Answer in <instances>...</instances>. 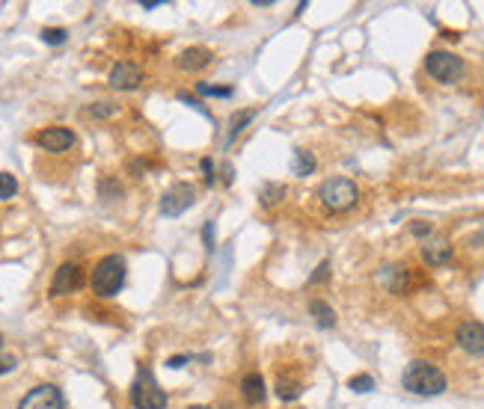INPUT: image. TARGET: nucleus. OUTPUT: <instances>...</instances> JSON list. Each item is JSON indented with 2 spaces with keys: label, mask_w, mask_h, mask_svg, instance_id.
<instances>
[{
  "label": "nucleus",
  "mask_w": 484,
  "mask_h": 409,
  "mask_svg": "<svg viewBox=\"0 0 484 409\" xmlns=\"http://www.w3.org/2000/svg\"><path fill=\"white\" fill-rule=\"evenodd\" d=\"M188 359H191V356H172V359H170V368H182V365L188 362Z\"/></svg>",
  "instance_id": "7c9ffc66"
},
{
  "label": "nucleus",
  "mask_w": 484,
  "mask_h": 409,
  "mask_svg": "<svg viewBox=\"0 0 484 409\" xmlns=\"http://www.w3.org/2000/svg\"><path fill=\"white\" fill-rule=\"evenodd\" d=\"M65 39H69V33L60 30V27H48V30H42V42H45V45H63Z\"/></svg>",
  "instance_id": "b1692460"
},
{
  "label": "nucleus",
  "mask_w": 484,
  "mask_h": 409,
  "mask_svg": "<svg viewBox=\"0 0 484 409\" xmlns=\"http://www.w3.org/2000/svg\"><path fill=\"white\" fill-rule=\"evenodd\" d=\"M90 113L98 116V119H107V116H113V113H116V107H113V104H107V101H98V104L90 107Z\"/></svg>",
  "instance_id": "393cba45"
},
{
  "label": "nucleus",
  "mask_w": 484,
  "mask_h": 409,
  "mask_svg": "<svg viewBox=\"0 0 484 409\" xmlns=\"http://www.w3.org/2000/svg\"><path fill=\"white\" fill-rule=\"evenodd\" d=\"M36 146L39 149H45L51 154H60V151H69L74 142H78V137H74V131L72 128H65V125H51V128H42L36 137Z\"/></svg>",
  "instance_id": "0eeeda50"
},
{
  "label": "nucleus",
  "mask_w": 484,
  "mask_h": 409,
  "mask_svg": "<svg viewBox=\"0 0 484 409\" xmlns=\"http://www.w3.org/2000/svg\"><path fill=\"white\" fill-rule=\"evenodd\" d=\"M191 409H208V406H191Z\"/></svg>",
  "instance_id": "2f4dec72"
},
{
  "label": "nucleus",
  "mask_w": 484,
  "mask_h": 409,
  "mask_svg": "<svg viewBox=\"0 0 484 409\" xmlns=\"http://www.w3.org/2000/svg\"><path fill=\"white\" fill-rule=\"evenodd\" d=\"M348 389H350V392H357V394H366V392L375 389V380H371L369 374H357V377H350V380H348Z\"/></svg>",
  "instance_id": "4be33fe9"
},
{
  "label": "nucleus",
  "mask_w": 484,
  "mask_h": 409,
  "mask_svg": "<svg viewBox=\"0 0 484 409\" xmlns=\"http://www.w3.org/2000/svg\"><path fill=\"white\" fill-rule=\"evenodd\" d=\"M202 172H205V178L211 181V178H214V175H211V172H214V163H211V160H202Z\"/></svg>",
  "instance_id": "c756f323"
},
{
  "label": "nucleus",
  "mask_w": 484,
  "mask_h": 409,
  "mask_svg": "<svg viewBox=\"0 0 484 409\" xmlns=\"http://www.w3.org/2000/svg\"><path fill=\"white\" fill-rule=\"evenodd\" d=\"M250 122H252V110H241V113H235L232 116V128H229V142H232L241 131L250 125Z\"/></svg>",
  "instance_id": "412c9836"
},
{
  "label": "nucleus",
  "mask_w": 484,
  "mask_h": 409,
  "mask_svg": "<svg viewBox=\"0 0 484 409\" xmlns=\"http://www.w3.org/2000/svg\"><path fill=\"white\" fill-rule=\"evenodd\" d=\"M407 282H410V273H407V267H387V288L392 294H404L407 291Z\"/></svg>",
  "instance_id": "dca6fc26"
},
{
  "label": "nucleus",
  "mask_w": 484,
  "mask_h": 409,
  "mask_svg": "<svg viewBox=\"0 0 484 409\" xmlns=\"http://www.w3.org/2000/svg\"><path fill=\"white\" fill-rule=\"evenodd\" d=\"M291 169H294V175H312V172H315V158H312L309 151L297 149V151H294V163H291Z\"/></svg>",
  "instance_id": "f3484780"
},
{
  "label": "nucleus",
  "mask_w": 484,
  "mask_h": 409,
  "mask_svg": "<svg viewBox=\"0 0 484 409\" xmlns=\"http://www.w3.org/2000/svg\"><path fill=\"white\" fill-rule=\"evenodd\" d=\"M425 72L431 74L437 83H458L460 77H464L467 65L452 51H431L425 57Z\"/></svg>",
  "instance_id": "39448f33"
},
{
  "label": "nucleus",
  "mask_w": 484,
  "mask_h": 409,
  "mask_svg": "<svg viewBox=\"0 0 484 409\" xmlns=\"http://www.w3.org/2000/svg\"><path fill=\"white\" fill-rule=\"evenodd\" d=\"M0 344H3V338H0Z\"/></svg>",
  "instance_id": "473e14b6"
},
{
  "label": "nucleus",
  "mask_w": 484,
  "mask_h": 409,
  "mask_svg": "<svg viewBox=\"0 0 484 409\" xmlns=\"http://www.w3.org/2000/svg\"><path fill=\"white\" fill-rule=\"evenodd\" d=\"M81 285H83L81 264L65 261V264H60L57 273H54V279H51V297H69L74 291H81Z\"/></svg>",
  "instance_id": "6e6552de"
},
{
  "label": "nucleus",
  "mask_w": 484,
  "mask_h": 409,
  "mask_svg": "<svg viewBox=\"0 0 484 409\" xmlns=\"http://www.w3.org/2000/svg\"><path fill=\"white\" fill-rule=\"evenodd\" d=\"M202 237H205V243H208V249H211V243H214V223H208V226H205Z\"/></svg>",
  "instance_id": "cd10ccee"
},
{
  "label": "nucleus",
  "mask_w": 484,
  "mask_h": 409,
  "mask_svg": "<svg viewBox=\"0 0 484 409\" xmlns=\"http://www.w3.org/2000/svg\"><path fill=\"white\" fill-rule=\"evenodd\" d=\"M196 202V190L191 184H172L167 193L161 199V214L167 217H179L182 211H188V208Z\"/></svg>",
  "instance_id": "1a4fd4ad"
},
{
  "label": "nucleus",
  "mask_w": 484,
  "mask_h": 409,
  "mask_svg": "<svg viewBox=\"0 0 484 409\" xmlns=\"http://www.w3.org/2000/svg\"><path fill=\"white\" fill-rule=\"evenodd\" d=\"M15 368V356H6V359H0V374L3 371H13Z\"/></svg>",
  "instance_id": "c85d7f7f"
},
{
  "label": "nucleus",
  "mask_w": 484,
  "mask_h": 409,
  "mask_svg": "<svg viewBox=\"0 0 484 409\" xmlns=\"http://www.w3.org/2000/svg\"><path fill=\"white\" fill-rule=\"evenodd\" d=\"M318 199H321V205L327 211L333 214H342V211H350L357 202H360V187L350 181V178H342V175H336V178H327L321 184V190H318Z\"/></svg>",
  "instance_id": "7ed1b4c3"
},
{
  "label": "nucleus",
  "mask_w": 484,
  "mask_h": 409,
  "mask_svg": "<svg viewBox=\"0 0 484 409\" xmlns=\"http://www.w3.org/2000/svg\"><path fill=\"white\" fill-rule=\"evenodd\" d=\"M422 258L431 264V267H443V264L452 258V247H449V240H443V237L428 240L422 247Z\"/></svg>",
  "instance_id": "f8f14e48"
},
{
  "label": "nucleus",
  "mask_w": 484,
  "mask_h": 409,
  "mask_svg": "<svg viewBox=\"0 0 484 409\" xmlns=\"http://www.w3.org/2000/svg\"><path fill=\"white\" fill-rule=\"evenodd\" d=\"M327 276H330V264H327V261H321V264H318V270L312 273V279H309V285H318V282H327Z\"/></svg>",
  "instance_id": "a878e982"
},
{
  "label": "nucleus",
  "mask_w": 484,
  "mask_h": 409,
  "mask_svg": "<svg viewBox=\"0 0 484 409\" xmlns=\"http://www.w3.org/2000/svg\"><path fill=\"white\" fill-rule=\"evenodd\" d=\"M18 193V181L13 172H0V202H6V199H15Z\"/></svg>",
  "instance_id": "aec40b11"
},
{
  "label": "nucleus",
  "mask_w": 484,
  "mask_h": 409,
  "mask_svg": "<svg viewBox=\"0 0 484 409\" xmlns=\"http://www.w3.org/2000/svg\"><path fill=\"white\" fill-rule=\"evenodd\" d=\"M196 92L200 95H211V98H232V86H208V83H200L196 86Z\"/></svg>",
  "instance_id": "5701e85b"
},
{
  "label": "nucleus",
  "mask_w": 484,
  "mask_h": 409,
  "mask_svg": "<svg viewBox=\"0 0 484 409\" xmlns=\"http://www.w3.org/2000/svg\"><path fill=\"white\" fill-rule=\"evenodd\" d=\"M455 341L467 353H472V356H484V324H478V320L460 324L458 333H455Z\"/></svg>",
  "instance_id": "9b49d317"
},
{
  "label": "nucleus",
  "mask_w": 484,
  "mask_h": 409,
  "mask_svg": "<svg viewBox=\"0 0 484 409\" xmlns=\"http://www.w3.org/2000/svg\"><path fill=\"white\" fill-rule=\"evenodd\" d=\"M410 231H413L416 237H425V235H431V223H413Z\"/></svg>",
  "instance_id": "bb28decb"
},
{
  "label": "nucleus",
  "mask_w": 484,
  "mask_h": 409,
  "mask_svg": "<svg viewBox=\"0 0 484 409\" xmlns=\"http://www.w3.org/2000/svg\"><path fill=\"white\" fill-rule=\"evenodd\" d=\"M309 315L315 317V324L321 326V329H333L336 326V312L324 300H312L309 303Z\"/></svg>",
  "instance_id": "2eb2a0df"
},
{
  "label": "nucleus",
  "mask_w": 484,
  "mask_h": 409,
  "mask_svg": "<svg viewBox=\"0 0 484 409\" xmlns=\"http://www.w3.org/2000/svg\"><path fill=\"white\" fill-rule=\"evenodd\" d=\"M208 62H211V51H208V48H200V45L184 48L182 57H179V65H182L184 72H202Z\"/></svg>",
  "instance_id": "4468645a"
},
{
  "label": "nucleus",
  "mask_w": 484,
  "mask_h": 409,
  "mask_svg": "<svg viewBox=\"0 0 484 409\" xmlns=\"http://www.w3.org/2000/svg\"><path fill=\"white\" fill-rule=\"evenodd\" d=\"M241 394H244V401L250 403V406H259L261 401H265V380H261V374H247L244 380H241Z\"/></svg>",
  "instance_id": "ddd939ff"
},
{
  "label": "nucleus",
  "mask_w": 484,
  "mask_h": 409,
  "mask_svg": "<svg viewBox=\"0 0 484 409\" xmlns=\"http://www.w3.org/2000/svg\"><path fill=\"white\" fill-rule=\"evenodd\" d=\"M300 383L294 380H277V397H282V401H297L300 397Z\"/></svg>",
  "instance_id": "6ab92c4d"
},
{
  "label": "nucleus",
  "mask_w": 484,
  "mask_h": 409,
  "mask_svg": "<svg viewBox=\"0 0 484 409\" xmlns=\"http://www.w3.org/2000/svg\"><path fill=\"white\" fill-rule=\"evenodd\" d=\"M131 403H134V409H163L167 406V392L158 385V380L152 377V371L146 365L137 368L134 385H131Z\"/></svg>",
  "instance_id": "20e7f679"
},
{
  "label": "nucleus",
  "mask_w": 484,
  "mask_h": 409,
  "mask_svg": "<svg viewBox=\"0 0 484 409\" xmlns=\"http://www.w3.org/2000/svg\"><path fill=\"white\" fill-rule=\"evenodd\" d=\"M125 273H128V264L122 256H107L95 264V270H92V294L95 297H102V300H110V297H116L119 291H122V285H125Z\"/></svg>",
  "instance_id": "f03ea898"
},
{
  "label": "nucleus",
  "mask_w": 484,
  "mask_h": 409,
  "mask_svg": "<svg viewBox=\"0 0 484 409\" xmlns=\"http://www.w3.org/2000/svg\"><path fill=\"white\" fill-rule=\"evenodd\" d=\"M282 196H285V184H277V181L265 184V187H261V193H259V199H261V205H265V208L277 205Z\"/></svg>",
  "instance_id": "a211bd4d"
},
{
  "label": "nucleus",
  "mask_w": 484,
  "mask_h": 409,
  "mask_svg": "<svg viewBox=\"0 0 484 409\" xmlns=\"http://www.w3.org/2000/svg\"><path fill=\"white\" fill-rule=\"evenodd\" d=\"M404 389L407 392H413V394H422V397H434V394H443L446 392V374L437 368V365L431 362H410L404 368Z\"/></svg>",
  "instance_id": "f257e3e1"
},
{
  "label": "nucleus",
  "mask_w": 484,
  "mask_h": 409,
  "mask_svg": "<svg viewBox=\"0 0 484 409\" xmlns=\"http://www.w3.org/2000/svg\"><path fill=\"white\" fill-rule=\"evenodd\" d=\"M143 83V69L137 62H116L110 72V86L119 92H134Z\"/></svg>",
  "instance_id": "9d476101"
},
{
  "label": "nucleus",
  "mask_w": 484,
  "mask_h": 409,
  "mask_svg": "<svg viewBox=\"0 0 484 409\" xmlns=\"http://www.w3.org/2000/svg\"><path fill=\"white\" fill-rule=\"evenodd\" d=\"M18 409H69V403H65V397H63V392L57 389V385L42 383V385L30 389L24 397H21Z\"/></svg>",
  "instance_id": "423d86ee"
}]
</instances>
